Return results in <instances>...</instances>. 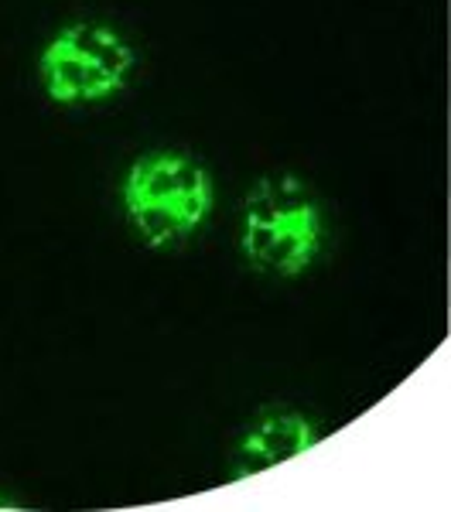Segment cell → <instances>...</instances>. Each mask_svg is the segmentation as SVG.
<instances>
[{
    "label": "cell",
    "instance_id": "6da1fadb",
    "mask_svg": "<svg viewBox=\"0 0 451 512\" xmlns=\"http://www.w3.org/2000/svg\"><path fill=\"white\" fill-rule=\"evenodd\" d=\"M123 209L154 250H168L202 226L212 209V181L185 154H151L123 181Z\"/></svg>",
    "mask_w": 451,
    "mask_h": 512
},
{
    "label": "cell",
    "instance_id": "7a4b0ae2",
    "mask_svg": "<svg viewBox=\"0 0 451 512\" xmlns=\"http://www.w3.org/2000/svg\"><path fill=\"white\" fill-rule=\"evenodd\" d=\"M240 243L257 270L298 277L322 243V212L298 178H264L243 202Z\"/></svg>",
    "mask_w": 451,
    "mask_h": 512
},
{
    "label": "cell",
    "instance_id": "3957f363",
    "mask_svg": "<svg viewBox=\"0 0 451 512\" xmlns=\"http://www.w3.org/2000/svg\"><path fill=\"white\" fill-rule=\"evenodd\" d=\"M130 69V45L103 24H69L38 62L41 86L55 103H100L127 86Z\"/></svg>",
    "mask_w": 451,
    "mask_h": 512
},
{
    "label": "cell",
    "instance_id": "277c9868",
    "mask_svg": "<svg viewBox=\"0 0 451 512\" xmlns=\"http://www.w3.org/2000/svg\"><path fill=\"white\" fill-rule=\"evenodd\" d=\"M315 441L318 437L311 431L308 420H301L294 414H267L250 434L243 437L240 472H236V478L284 465V461L298 458L301 451H308Z\"/></svg>",
    "mask_w": 451,
    "mask_h": 512
}]
</instances>
